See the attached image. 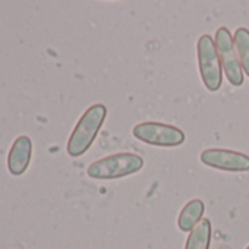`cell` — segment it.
I'll use <instances>...</instances> for the list:
<instances>
[{
    "instance_id": "cell-11",
    "label": "cell",
    "mask_w": 249,
    "mask_h": 249,
    "mask_svg": "<svg viewBox=\"0 0 249 249\" xmlns=\"http://www.w3.org/2000/svg\"><path fill=\"white\" fill-rule=\"evenodd\" d=\"M246 249H249V246H248V248H246Z\"/></svg>"
},
{
    "instance_id": "cell-1",
    "label": "cell",
    "mask_w": 249,
    "mask_h": 249,
    "mask_svg": "<svg viewBox=\"0 0 249 249\" xmlns=\"http://www.w3.org/2000/svg\"><path fill=\"white\" fill-rule=\"evenodd\" d=\"M107 117V108L103 104H94L85 110L78 120L68 141V154L71 157H81L92 145L103 123Z\"/></svg>"
},
{
    "instance_id": "cell-3",
    "label": "cell",
    "mask_w": 249,
    "mask_h": 249,
    "mask_svg": "<svg viewBox=\"0 0 249 249\" xmlns=\"http://www.w3.org/2000/svg\"><path fill=\"white\" fill-rule=\"evenodd\" d=\"M198 66L204 85L208 91L215 92L220 89L223 82V66L213 37L205 34L201 36L196 44Z\"/></svg>"
},
{
    "instance_id": "cell-4",
    "label": "cell",
    "mask_w": 249,
    "mask_h": 249,
    "mask_svg": "<svg viewBox=\"0 0 249 249\" xmlns=\"http://www.w3.org/2000/svg\"><path fill=\"white\" fill-rule=\"evenodd\" d=\"M134 137L154 147H178L185 142V134L172 124L160 122H142L135 124Z\"/></svg>"
},
{
    "instance_id": "cell-6",
    "label": "cell",
    "mask_w": 249,
    "mask_h": 249,
    "mask_svg": "<svg viewBox=\"0 0 249 249\" xmlns=\"http://www.w3.org/2000/svg\"><path fill=\"white\" fill-rule=\"evenodd\" d=\"M201 161L217 170L224 172H248L249 157L243 153L224 150V148H207L201 153Z\"/></svg>"
},
{
    "instance_id": "cell-5",
    "label": "cell",
    "mask_w": 249,
    "mask_h": 249,
    "mask_svg": "<svg viewBox=\"0 0 249 249\" xmlns=\"http://www.w3.org/2000/svg\"><path fill=\"white\" fill-rule=\"evenodd\" d=\"M215 47H217L226 78L229 79L231 85L240 87L243 84V72H242L243 69L239 62L234 40L227 28L221 27L215 31Z\"/></svg>"
},
{
    "instance_id": "cell-7",
    "label": "cell",
    "mask_w": 249,
    "mask_h": 249,
    "mask_svg": "<svg viewBox=\"0 0 249 249\" xmlns=\"http://www.w3.org/2000/svg\"><path fill=\"white\" fill-rule=\"evenodd\" d=\"M33 157V141L30 137H18L8 154V170L14 176H21L27 172Z\"/></svg>"
},
{
    "instance_id": "cell-9",
    "label": "cell",
    "mask_w": 249,
    "mask_h": 249,
    "mask_svg": "<svg viewBox=\"0 0 249 249\" xmlns=\"http://www.w3.org/2000/svg\"><path fill=\"white\" fill-rule=\"evenodd\" d=\"M211 236H213L211 221L208 218H202L199 224L189 233L185 249H210Z\"/></svg>"
},
{
    "instance_id": "cell-8",
    "label": "cell",
    "mask_w": 249,
    "mask_h": 249,
    "mask_svg": "<svg viewBox=\"0 0 249 249\" xmlns=\"http://www.w3.org/2000/svg\"><path fill=\"white\" fill-rule=\"evenodd\" d=\"M205 205L201 199L189 201L180 211L178 217V226L182 231H192L202 220Z\"/></svg>"
},
{
    "instance_id": "cell-2",
    "label": "cell",
    "mask_w": 249,
    "mask_h": 249,
    "mask_svg": "<svg viewBox=\"0 0 249 249\" xmlns=\"http://www.w3.org/2000/svg\"><path fill=\"white\" fill-rule=\"evenodd\" d=\"M142 167L144 160L141 156L132 153H117L94 161L87 169V175L98 180H113L134 175Z\"/></svg>"
},
{
    "instance_id": "cell-10",
    "label": "cell",
    "mask_w": 249,
    "mask_h": 249,
    "mask_svg": "<svg viewBox=\"0 0 249 249\" xmlns=\"http://www.w3.org/2000/svg\"><path fill=\"white\" fill-rule=\"evenodd\" d=\"M234 46L239 56V62L242 69L249 78V30L237 28L234 33Z\"/></svg>"
}]
</instances>
